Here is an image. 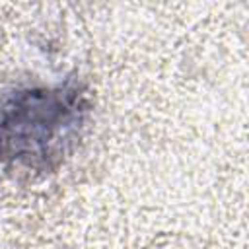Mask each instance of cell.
Instances as JSON below:
<instances>
[{
    "label": "cell",
    "mask_w": 249,
    "mask_h": 249,
    "mask_svg": "<svg viewBox=\"0 0 249 249\" xmlns=\"http://www.w3.org/2000/svg\"><path fill=\"white\" fill-rule=\"evenodd\" d=\"M89 119L86 86H23L0 101V167L43 175L58 169L84 136Z\"/></svg>",
    "instance_id": "cell-1"
}]
</instances>
